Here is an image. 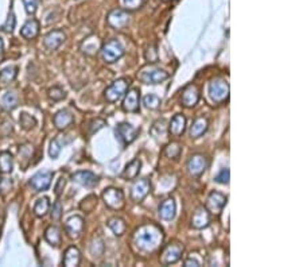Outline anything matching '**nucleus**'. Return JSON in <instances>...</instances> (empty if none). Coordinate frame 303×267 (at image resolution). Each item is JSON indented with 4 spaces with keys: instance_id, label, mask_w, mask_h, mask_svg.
Segmentation results:
<instances>
[{
    "instance_id": "obj_1",
    "label": "nucleus",
    "mask_w": 303,
    "mask_h": 267,
    "mask_svg": "<svg viewBox=\"0 0 303 267\" xmlns=\"http://www.w3.org/2000/svg\"><path fill=\"white\" fill-rule=\"evenodd\" d=\"M136 247L142 251L151 252L157 250L158 247L163 242V232L158 226L154 224H146L140 227V229L136 233Z\"/></svg>"
},
{
    "instance_id": "obj_2",
    "label": "nucleus",
    "mask_w": 303,
    "mask_h": 267,
    "mask_svg": "<svg viewBox=\"0 0 303 267\" xmlns=\"http://www.w3.org/2000/svg\"><path fill=\"white\" fill-rule=\"evenodd\" d=\"M100 50H101V57L105 64H115L124 56V46L122 45V42L115 38L105 42Z\"/></svg>"
},
{
    "instance_id": "obj_3",
    "label": "nucleus",
    "mask_w": 303,
    "mask_h": 267,
    "mask_svg": "<svg viewBox=\"0 0 303 267\" xmlns=\"http://www.w3.org/2000/svg\"><path fill=\"white\" fill-rule=\"evenodd\" d=\"M129 81L127 78H119L105 89V99L109 103H117L124 97V95L128 91Z\"/></svg>"
},
{
    "instance_id": "obj_4",
    "label": "nucleus",
    "mask_w": 303,
    "mask_h": 267,
    "mask_svg": "<svg viewBox=\"0 0 303 267\" xmlns=\"http://www.w3.org/2000/svg\"><path fill=\"white\" fill-rule=\"evenodd\" d=\"M209 97L213 103L220 104L229 97V85L224 80H213L209 84Z\"/></svg>"
},
{
    "instance_id": "obj_5",
    "label": "nucleus",
    "mask_w": 303,
    "mask_h": 267,
    "mask_svg": "<svg viewBox=\"0 0 303 267\" xmlns=\"http://www.w3.org/2000/svg\"><path fill=\"white\" fill-rule=\"evenodd\" d=\"M139 133H140L139 128L134 127V126L129 124V123H120V124L116 127V130H115L117 140H119L123 146L131 145V143L138 138Z\"/></svg>"
},
{
    "instance_id": "obj_6",
    "label": "nucleus",
    "mask_w": 303,
    "mask_h": 267,
    "mask_svg": "<svg viewBox=\"0 0 303 267\" xmlns=\"http://www.w3.org/2000/svg\"><path fill=\"white\" fill-rule=\"evenodd\" d=\"M103 201L109 209L119 210L124 207V193L117 188H108L103 192Z\"/></svg>"
},
{
    "instance_id": "obj_7",
    "label": "nucleus",
    "mask_w": 303,
    "mask_h": 267,
    "mask_svg": "<svg viewBox=\"0 0 303 267\" xmlns=\"http://www.w3.org/2000/svg\"><path fill=\"white\" fill-rule=\"evenodd\" d=\"M107 22H108V24L111 26L112 29L124 30L131 22V17H129L128 11H125L123 8H116V10H112L108 14Z\"/></svg>"
},
{
    "instance_id": "obj_8",
    "label": "nucleus",
    "mask_w": 303,
    "mask_h": 267,
    "mask_svg": "<svg viewBox=\"0 0 303 267\" xmlns=\"http://www.w3.org/2000/svg\"><path fill=\"white\" fill-rule=\"evenodd\" d=\"M169 77V72H166V70L158 69V68H150V69L142 70V73L139 75V80L147 84V85H154V84L163 82Z\"/></svg>"
},
{
    "instance_id": "obj_9",
    "label": "nucleus",
    "mask_w": 303,
    "mask_h": 267,
    "mask_svg": "<svg viewBox=\"0 0 303 267\" xmlns=\"http://www.w3.org/2000/svg\"><path fill=\"white\" fill-rule=\"evenodd\" d=\"M182 254H183V247L181 244L173 243L164 247V250L160 254V263L163 266H169V265H174L181 259Z\"/></svg>"
},
{
    "instance_id": "obj_10",
    "label": "nucleus",
    "mask_w": 303,
    "mask_h": 267,
    "mask_svg": "<svg viewBox=\"0 0 303 267\" xmlns=\"http://www.w3.org/2000/svg\"><path fill=\"white\" fill-rule=\"evenodd\" d=\"M53 173L49 170H42L35 173L31 180H30V186L34 189L35 192H45L49 189V186L52 185L53 180Z\"/></svg>"
},
{
    "instance_id": "obj_11",
    "label": "nucleus",
    "mask_w": 303,
    "mask_h": 267,
    "mask_svg": "<svg viewBox=\"0 0 303 267\" xmlns=\"http://www.w3.org/2000/svg\"><path fill=\"white\" fill-rule=\"evenodd\" d=\"M225 205H227V197H225L222 193L214 191V192L209 193V196L206 198V205H205V208L209 210V213L220 215Z\"/></svg>"
},
{
    "instance_id": "obj_12",
    "label": "nucleus",
    "mask_w": 303,
    "mask_h": 267,
    "mask_svg": "<svg viewBox=\"0 0 303 267\" xmlns=\"http://www.w3.org/2000/svg\"><path fill=\"white\" fill-rule=\"evenodd\" d=\"M151 192V185L147 178H142L135 182L131 188V198L134 203H142L144 198Z\"/></svg>"
},
{
    "instance_id": "obj_13",
    "label": "nucleus",
    "mask_w": 303,
    "mask_h": 267,
    "mask_svg": "<svg viewBox=\"0 0 303 267\" xmlns=\"http://www.w3.org/2000/svg\"><path fill=\"white\" fill-rule=\"evenodd\" d=\"M208 158L204 157L202 154H194L187 161V170L193 177H199L208 169Z\"/></svg>"
},
{
    "instance_id": "obj_14",
    "label": "nucleus",
    "mask_w": 303,
    "mask_h": 267,
    "mask_svg": "<svg viewBox=\"0 0 303 267\" xmlns=\"http://www.w3.org/2000/svg\"><path fill=\"white\" fill-rule=\"evenodd\" d=\"M84 227H85L84 219H82L81 216L74 215L66 220V223H65V231H66L70 239H78L82 235V232H84Z\"/></svg>"
},
{
    "instance_id": "obj_15",
    "label": "nucleus",
    "mask_w": 303,
    "mask_h": 267,
    "mask_svg": "<svg viewBox=\"0 0 303 267\" xmlns=\"http://www.w3.org/2000/svg\"><path fill=\"white\" fill-rule=\"evenodd\" d=\"M66 39V34H65L62 30H53L49 34L45 37L43 39V45L46 47V50L49 52H54L57 50Z\"/></svg>"
},
{
    "instance_id": "obj_16",
    "label": "nucleus",
    "mask_w": 303,
    "mask_h": 267,
    "mask_svg": "<svg viewBox=\"0 0 303 267\" xmlns=\"http://www.w3.org/2000/svg\"><path fill=\"white\" fill-rule=\"evenodd\" d=\"M71 181L85 188H93L99 184V177L89 170H80L71 174Z\"/></svg>"
},
{
    "instance_id": "obj_17",
    "label": "nucleus",
    "mask_w": 303,
    "mask_h": 267,
    "mask_svg": "<svg viewBox=\"0 0 303 267\" xmlns=\"http://www.w3.org/2000/svg\"><path fill=\"white\" fill-rule=\"evenodd\" d=\"M124 101H123V110L125 112H139L140 110V91L139 89H131L128 93L124 95Z\"/></svg>"
},
{
    "instance_id": "obj_18",
    "label": "nucleus",
    "mask_w": 303,
    "mask_h": 267,
    "mask_svg": "<svg viewBox=\"0 0 303 267\" xmlns=\"http://www.w3.org/2000/svg\"><path fill=\"white\" fill-rule=\"evenodd\" d=\"M199 101V91L196 85H187L185 91L182 92L181 103L186 108H193L198 104Z\"/></svg>"
},
{
    "instance_id": "obj_19",
    "label": "nucleus",
    "mask_w": 303,
    "mask_h": 267,
    "mask_svg": "<svg viewBox=\"0 0 303 267\" xmlns=\"http://www.w3.org/2000/svg\"><path fill=\"white\" fill-rule=\"evenodd\" d=\"M210 224V213L209 210L204 207H199L196 209L194 215L192 217V227L196 229H202Z\"/></svg>"
},
{
    "instance_id": "obj_20",
    "label": "nucleus",
    "mask_w": 303,
    "mask_h": 267,
    "mask_svg": "<svg viewBox=\"0 0 303 267\" xmlns=\"http://www.w3.org/2000/svg\"><path fill=\"white\" fill-rule=\"evenodd\" d=\"M73 122H74V117H73V115L68 110H61L54 115V126L59 131L66 130L69 126L73 124Z\"/></svg>"
},
{
    "instance_id": "obj_21",
    "label": "nucleus",
    "mask_w": 303,
    "mask_h": 267,
    "mask_svg": "<svg viewBox=\"0 0 303 267\" xmlns=\"http://www.w3.org/2000/svg\"><path fill=\"white\" fill-rule=\"evenodd\" d=\"M185 130H186V117L183 116L182 114H177V115L171 119V122H170L169 133L171 134L173 136L179 138V136L183 135Z\"/></svg>"
},
{
    "instance_id": "obj_22",
    "label": "nucleus",
    "mask_w": 303,
    "mask_h": 267,
    "mask_svg": "<svg viewBox=\"0 0 303 267\" xmlns=\"http://www.w3.org/2000/svg\"><path fill=\"white\" fill-rule=\"evenodd\" d=\"M177 213V204L173 198H167L159 205V216L166 221L173 220Z\"/></svg>"
},
{
    "instance_id": "obj_23",
    "label": "nucleus",
    "mask_w": 303,
    "mask_h": 267,
    "mask_svg": "<svg viewBox=\"0 0 303 267\" xmlns=\"http://www.w3.org/2000/svg\"><path fill=\"white\" fill-rule=\"evenodd\" d=\"M45 240L50 244L54 248H58L61 243H62V235H61V229L57 226L47 227L45 231Z\"/></svg>"
},
{
    "instance_id": "obj_24",
    "label": "nucleus",
    "mask_w": 303,
    "mask_h": 267,
    "mask_svg": "<svg viewBox=\"0 0 303 267\" xmlns=\"http://www.w3.org/2000/svg\"><path fill=\"white\" fill-rule=\"evenodd\" d=\"M81 262V252L80 250L74 247V246H70L68 250L65 251L64 255V266L66 267H77Z\"/></svg>"
},
{
    "instance_id": "obj_25",
    "label": "nucleus",
    "mask_w": 303,
    "mask_h": 267,
    "mask_svg": "<svg viewBox=\"0 0 303 267\" xmlns=\"http://www.w3.org/2000/svg\"><path fill=\"white\" fill-rule=\"evenodd\" d=\"M209 127V122L206 117H197L194 122H193L192 127H190V136L192 139H198L208 131Z\"/></svg>"
},
{
    "instance_id": "obj_26",
    "label": "nucleus",
    "mask_w": 303,
    "mask_h": 267,
    "mask_svg": "<svg viewBox=\"0 0 303 267\" xmlns=\"http://www.w3.org/2000/svg\"><path fill=\"white\" fill-rule=\"evenodd\" d=\"M140 169H142V161H140L139 158H135L131 162L127 163V166L124 169L122 177L127 181L135 180L139 175Z\"/></svg>"
},
{
    "instance_id": "obj_27",
    "label": "nucleus",
    "mask_w": 303,
    "mask_h": 267,
    "mask_svg": "<svg viewBox=\"0 0 303 267\" xmlns=\"http://www.w3.org/2000/svg\"><path fill=\"white\" fill-rule=\"evenodd\" d=\"M39 34V22L36 19H29L20 29V35L26 39H34Z\"/></svg>"
},
{
    "instance_id": "obj_28",
    "label": "nucleus",
    "mask_w": 303,
    "mask_h": 267,
    "mask_svg": "<svg viewBox=\"0 0 303 267\" xmlns=\"http://www.w3.org/2000/svg\"><path fill=\"white\" fill-rule=\"evenodd\" d=\"M14 170V157L8 151L0 153V173L1 174H10Z\"/></svg>"
},
{
    "instance_id": "obj_29",
    "label": "nucleus",
    "mask_w": 303,
    "mask_h": 267,
    "mask_svg": "<svg viewBox=\"0 0 303 267\" xmlns=\"http://www.w3.org/2000/svg\"><path fill=\"white\" fill-rule=\"evenodd\" d=\"M19 162H20V166L23 170H26V168L29 166L30 161H31V157H33V146L29 145V143H24L19 147Z\"/></svg>"
},
{
    "instance_id": "obj_30",
    "label": "nucleus",
    "mask_w": 303,
    "mask_h": 267,
    "mask_svg": "<svg viewBox=\"0 0 303 267\" xmlns=\"http://www.w3.org/2000/svg\"><path fill=\"white\" fill-rule=\"evenodd\" d=\"M107 226L109 227V229H111L112 232H113V235H116V236H122V235H124L125 229H127V224H125V221L123 220L122 217H112V219L108 220Z\"/></svg>"
},
{
    "instance_id": "obj_31",
    "label": "nucleus",
    "mask_w": 303,
    "mask_h": 267,
    "mask_svg": "<svg viewBox=\"0 0 303 267\" xmlns=\"http://www.w3.org/2000/svg\"><path fill=\"white\" fill-rule=\"evenodd\" d=\"M18 101H19V99H18L17 93L10 91V92H7L3 95V97H1V101H0V103H1V108H3V110L12 111L18 107Z\"/></svg>"
},
{
    "instance_id": "obj_32",
    "label": "nucleus",
    "mask_w": 303,
    "mask_h": 267,
    "mask_svg": "<svg viewBox=\"0 0 303 267\" xmlns=\"http://www.w3.org/2000/svg\"><path fill=\"white\" fill-rule=\"evenodd\" d=\"M18 76V68L17 66H7L4 69L0 70V84L1 85H6L12 82Z\"/></svg>"
},
{
    "instance_id": "obj_33",
    "label": "nucleus",
    "mask_w": 303,
    "mask_h": 267,
    "mask_svg": "<svg viewBox=\"0 0 303 267\" xmlns=\"http://www.w3.org/2000/svg\"><path fill=\"white\" fill-rule=\"evenodd\" d=\"M49 209H50V201H49V198L42 197V198H39V200H36V203H35V205H34L35 216H38V217H43V216L47 215Z\"/></svg>"
},
{
    "instance_id": "obj_34",
    "label": "nucleus",
    "mask_w": 303,
    "mask_h": 267,
    "mask_svg": "<svg viewBox=\"0 0 303 267\" xmlns=\"http://www.w3.org/2000/svg\"><path fill=\"white\" fill-rule=\"evenodd\" d=\"M19 124H20V127L23 128V130L30 131V130H33L36 126V119L29 115L27 112H22L20 116H19Z\"/></svg>"
},
{
    "instance_id": "obj_35",
    "label": "nucleus",
    "mask_w": 303,
    "mask_h": 267,
    "mask_svg": "<svg viewBox=\"0 0 303 267\" xmlns=\"http://www.w3.org/2000/svg\"><path fill=\"white\" fill-rule=\"evenodd\" d=\"M99 39L97 38H88L85 39V42L82 43V52L87 53V54H90L93 56L96 53L99 52Z\"/></svg>"
},
{
    "instance_id": "obj_36",
    "label": "nucleus",
    "mask_w": 303,
    "mask_h": 267,
    "mask_svg": "<svg viewBox=\"0 0 303 267\" xmlns=\"http://www.w3.org/2000/svg\"><path fill=\"white\" fill-rule=\"evenodd\" d=\"M97 207V197L93 196V194H90V196H88L85 197L84 200L81 201L80 204V208L82 210H85L87 213H90V212H93V209Z\"/></svg>"
},
{
    "instance_id": "obj_37",
    "label": "nucleus",
    "mask_w": 303,
    "mask_h": 267,
    "mask_svg": "<svg viewBox=\"0 0 303 267\" xmlns=\"http://www.w3.org/2000/svg\"><path fill=\"white\" fill-rule=\"evenodd\" d=\"M120 7L125 11H136L139 10L140 7L143 6L144 0H119Z\"/></svg>"
},
{
    "instance_id": "obj_38",
    "label": "nucleus",
    "mask_w": 303,
    "mask_h": 267,
    "mask_svg": "<svg viewBox=\"0 0 303 267\" xmlns=\"http://www.w3.org/2000/svg\"><path fill=\"white\" fill-rule=\"evenodd\" d=\"M143 104H144V107H146L147 110H158L159 107H160V99L158 97L157 95H152V93H150V95H147V96H144V99H143Z\"/></svg>"
},
{
    "instance_id": "obj_39",
    "label": "nucleus",
    "mask_w": 303,
    "mask_h": 267,
    "mask_svg": "<svg viewBox=\"0 0 303 267\" xmlns=\"http://www.w3.org/2000/svg\"><path fill=\"white\" fill-rule=\"evenodd\" d=\"M181 146L178 145V143H170V145L166 146V149H164V155L167 158H173V159H177V158L181 155Z\"/></svg>"
},
{
    "instance_id": "obj_40",
    "label": "nucleus",
    "mask_w": 303,
    "mask_h": 267,
    "mask_svg": "<svg viewBox=\"0 0 303 267\" xmlns=\"http://www.w3.org/2000/svg\"><path fill=\"white\" fill-rule=\"evenodd\" d=\"M61 150H62V143L59 138H55V139L52 140L50 143V149H49V155L52 159H57L58 155L61 154Z\"/></svg>"
},
{
    "instance_id": "obj_41",
    "label": "nucleus",
    "mask_w": 303,
    "mask_h": 267,
    "mask_svg": "<svg viewBox=\"0 0 303 267\" xmlns=\"http://www.w3.org/2000/svg\"><path fill=\"white\" fill-rule=\"evenodd\" d=\"M49 97L53 101H61V100H64L66 97V92L62 88L53 87L49 89Z\"/></svg>"
},
{
    "instance_id": "obj_42",
    "label": "nucleus",
    "mask_w": 303,
    "mask_h": 267,
    "mask_svg": "<svg viewBox=\"0 0 303 267\" xmlns=\"http://www.w3.org/2000/svg\"><path fill=\"white\" fill-rule=\"evenodd\" d=\"M15 26H17V18H15V14H14V12L10 11L6 23L3 24L1 29H3V31H6V33H12L14 29H15Z\"/></svg>"
},
{
    "instance_id": "obj_43",
    "label": "nucleus",
    "mask_w": 303,
    "mask_h": 267,
    "mask_svg": "<svg viewBox=\"0 0 303 267\" xmlns=\"http://www.w3.org/2000/svg\"><path fill=\"white\" fill-rule=\"evenodd\" d=\"M216 182L218 184H222V185H228L229 184V180H231V172L229 169H222L221 172L216 175Z\"/></svg>"
},
{
    "instance_id": "obj_44",
    "label": "nucleus",
    "mask_w": 303,
    "mask_h": 267,
    "mask_svg": "<svg viewBox=\"0 0 303 267\" xmlns=\"http://www.w3.org/2000/svg\"><path fill=\"white\" fill-rule=\"evenodd\" d=\"M62 213H64V209H62V204L59 201H55V204L53 205L52 208V219L53 220L58 221L61 217H62Z\"/></svg>"
},
{
    "instance_id": "obj_45",
    "label": "nucleus",
    "mask_w": 303,
    "mask_h": 267,
    "mask_svg": "<svg viewBox=\"0 0 303 267\" xmlns=\"http://www.w3.org/2000/svg\"><path fill=\"white\" fill-rule=\"evenodd\" d=\"M146 59L148 62H157L158 61V50H157V46L155 45H151V46H148V49L146 50Z\"/></svg>"
},
{
    "instance_id": "obj_46",
    "label": "nucleus",
    "mask_w": 303,
    "mask_h": 267,
    "mask_svg": "<svg viewBox=\"0 0 303 267\" xmlns=\"http://www.w3.org/2000/svg\"><path fill=\"white\" fill-rule=\"evenodd\" d=\"M24 8H26V12L29 15H34L36 12V8H38V0H23Z\"/></svg>"
},
{
    "instance_id": "obj_47",
    "label": "nucleus",
    "mask_w": 303,
    "mask_h": 267,
    "mask_svg": "<svg viewBox=\"0 0 303 267\" xmlns=\"http://www.w3.org/2000/svg\"><path fill=\"white\" fill-rule=\"evenodd\" d=\"M12 188V180H8V178H1L0 180V193L1 194H6L8 191H11Z\"/></svg>"
},
{
    "instance_id": "obj_48",
    "label": "nucleus",
    "mask_w": 303,
    "mask_h": 267,
    "mask_svg": "<svg viewBox=\"0 0 303 267\" xmlns=\"http://www.w3.org/2000/svg\"><path fill=\"white\" fill-rule=\"evenodd\" d=\"M65 186H66V178L65 177H59L58 182H57V185L54 188V193H55V196H61V193L62 191L65 189Z\"/></svg>"
},
{
    "instance_id": "obj_49",
    "label": "nucleus",
    "mask_w": 303,
    "mask_h": 267,
    "mask_svg": "<svg viewBox=\"0 0 303 267\" xmlns=\"http://www.w3.org/2000/svg\"><path fill=\"white\" fill-rule=\"evenodd\" d=\"M105 126V122L104 120H101V119H96L93 122L90 123V134H94L96 131H99L100 128H103Z\"/></svg>"
},
{
    "instance_id": "obj_50",
    "label": "nucleus",
    "mask_w": 303,
    "mask_h": 267,
    "mask_svg": "<svg viewBox=\"0 0 303 267\" xmlns=\"http://www.w3.org/2000/svg\"><path fill=\"white\" fill-rule=\"evenodd\" d=\"M183 266L185 267H199L201 266V263H199L198 259H196V258L190 256V258H187L186 261H185Z\"/></svg>"
},
{
    "instance_id": "obj_51",
    "label": "nucleus",
    "mask_w": 303,
    "mask_h": 267,
    "mask_svg": "<svg viewBox=\"0 0 303 267\" xmlns=\"http://www.w3.org/2000/svg\"><path fill=\"white\" fill-rule=\"evenodd\" d=\"M3 50H4V42H3V39L0 38V54L3 53Z\"/></svg>"
},
{
    "instance_id": "obj_52",
    "label": "nucleus",
    "mask_w": 303,
    "mask_h": 267,
    "mask_svg": "<svg viewBox=\"0 0 303 267\" xmlns=\"http://www.w3.org/2000/svg\"><path fill=\"white\" fill-rule=\"evenodd\" d=\"M162 1H171V0H162Z\"/></svg>"
}]
</instances>
